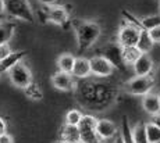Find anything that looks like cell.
<instances>
[{"label":"cell","mask_w":160,"mask_h":143,"mask_svg":"<svg viewBox=\"0 0 160 143\" xmlns=\"http://www.w3.org/2000/svg\"><path fill=\"white\" fill-rule=\"evenodd\" d=\"M77 102L88 111H104L112 107L118 97V89L114 83L102 78H87L77 82L74 89Z\"/></svg>","instance_id":"6da1fadb"},{"label":"cell","mask_w":160,"mask_h":143,"mask_svg":"<svg viewBox=\"0 0 160 143\" xmlns=\"http://www.w3.org/2000/svg\"><path fill=\"white\" fill-rule=\"evenodd\" d=\"M102 28L96 21L82 20L75 24V36L79 51L89 50L100 38Z\"/></svg>","instance_id":"7a4b0ae2"},{"label":"cell","mask_w":160,"mask_h":143,"mask_svg":"<svg viewBox=\"0 0 160 143\" xmlns=\"http://www.w3.org/2000/svg\"><path fill=\"white\" fill-rule=\"evenodd\" d=\"M4 13L8 17L24 22H33L35 16L28 0H4Z\"/></svg>","instance_id":"3957f363"},{"label":"cell","mask_w":160,"mask_h":143,"mask_svg":"<svg viewBox=\"0 0 160 143\" xmlns=\"http://www.w3.org/2000/svg\"><path fill=\"white\" fill-rule=\"evenodd\" d=\"M155 78L152 75H146V77H132L128 79L124 85V89L128 95L132 96H145L150 93L155 88Z\"/></svg>","instance_id":"277c9868"},{"label":"cell","mask_w":160,"mask_h":143,"mask_svg":"<svg viewBox=\"0 0 160 143\" xmlns=\"http://www.w3.org/2000/svg\"><path fill=\"white\" fill-rule=\"evenodd\" d=\"M7 75H8V79H10L11 85L22 90L33 81L32 71H31V68L24 61H20L15 64L14 67H11L7 71Z\"/></svg>","instance_id":"5b68a950"},{"label":"cell","mask_w":160,"mask_h":143,"mask_svg":"<svg viewBox=\"0 0 160 143\" xmlns=\"http://www.w3.org/2000/svg\"><path fill=\"white\" fill-rule=\"evenodd\" d=\"M139 33H141V26L139 25L132 24V22H125L124 25L118 29L116 42L122 49L137 46L138 39H139Z\"/></svg>","instance_id":"8992f818"},{"label":"cell","mask_w":160,"mask_h":143,"mask_svg":"<svg viewBox=\"0 0 160 143\" xmlns=\"http://www.w3.org/2000/svg\"><path fill=\"white\" fill-rule=\"evenodd\" d=\"M121 50L122 47L120 46L117 42H109L106 43L102 49V54L104 59L107 60L113 67L114 69H120V71H125V64L122 61V56H121Z\"/></svg>","instance_id":"52a82bcc"},{"label":"cell","mask_w":160,"mask_h":143,"mask_svg":"<svg viewBox=\"0 0 160 143\" xmlns=\"http://www.w3.org/2000/svg\"><path fill=\"white\" fill-rule=\"evenodd\" d=\"M89 64H91V75L95 78H106L112 77L114 74V67L103 56H93L89 59Z\"/></svg>","instance_id":"ba28073f"},{"label":"cell","mask_w":160,"mask_h":143,"mask_svg":"<svg viewBox=\"0 0 160 143\" xmlns=\"http://www.w3.org/2000/svg\"><path fill=\"white\" fill-rule=\"evenodd\" d=\"M52 85L60 92H74L77 86V79L68 72L57 71L52 75Z\"/></svg>","instance_id":"9c48e42d"},{"label":"cell","mask_w":160,"mask_h":143,"mask_svg":"<svg viewBox=\"0 0 160 143\" xmlns=\"http://www.w3.org/2000/svg\"><path fill=\"white\" fill-rule=\"evenodd\" d=\"M95 131H96L98 136L102 139V142L110 141V139H113L117 133L120 132L118 126L116 125V122H113V121L109 120V118H98Z\"/></svg>","instance_id":"30bf717a"},{"label":"cell","mask_w":160,"mask_h":143,"mask_svg":"<svg viewBox=\"0 0 160 143\" xmlns=\"http://www.w3.org/2000/svg\"><path fill=\"white\" fill-rule=\"evenodd\" d=\"M132 69H134L135 77H146V75H152L153 69H155V61H153L152 56L149 53L141 54L139 59L132 64Z\"/></svg>","instance_id":"8fae6325"},{"label":"cell","mask_w":160,"mask_h":143,"mask_svg":"<svg viewBox=\"0 0 160 143\" xmlns=\"http://www.w3.org/2000/svg\"><path fill=\"white\" fill-rule=\"evenodd\" d=\"M46 18H48L49 22L54 24V25H64L68 21L70 14L64 6L54 4V6H49L48 7V10H46Z\"/></svg>","instance_id":"7c38bea8"},{"label":"cell","mask_w":160,"mask_h":143,"mask_svg":"<svg viewBox=\"0 0 160 143\" xmlns=\"http://www.w3.org/2000/svg\"><path fill=\"white\" fill-rule=\"evenodd\" d=\"M71 75L75 79H87V78H91V64H89V59L87 57H75V61H74L72 65V71Z\"/></svg>","instance_id":"4fadbf2b"},{"label":"cell","mask_w":160,"mask_h":143,"mask_svg":"<svg viewBox=\"0 0 160 143\" xmlns=\"http://www.w3.org/2000/svg\"><path fill=\"white\" fill-rule=\"evenodd\" d=\"M142 108L150 117L159 114L160 112V99H159L158 93L150 92V93H148V95L142 96Z\"/></svg>","instance_id":"5bb4252c"},{"label":"cell","mask_w":160,"mask_h":143,"mask_svg":"<svg viewBox=\"0 0 160 143\" xmlns=\"http://www.w3.org/2000/svg\"><path fill=\"white\" fill-rule=\"evenodd\" d=\"M27 56V50H17V51H11L6 59H3L0 61V74H7V71L14 67L17 63L22 61V59Z\"/></svg>","instance_id":"9a60e30c"},{"label":"cell","mask_w":160,"mask_h":143,"mask_svg":"<svg viewBox=\"0 0 160 143\" xmlns=\"http://www.w3.org/2000/svg\"><path fill=\"white\" fill-rule=\"evenodd\" d=\"M60 139L67 143H79V131L78 126L66 125L64 124L60 129Z\"/></svg>","instance_id":"2e32d148"},{"label":"cell","mask_w":160,"mask_h":143,"mask_svg":"<svg viewBox=\"0 0 160 143\" xmlns=\"http://www.w3.org/2000/svg\"><path fill=\"white\" fill-rule=\"evenodd\" d=\"M137 47L141 53H150L155 47V43H153L152 38H150L149 32L145 31V29L141 28V33H139V39H138V43H137Z\"/></svg>","instance_id":"e0dca14e"},{"label":"cell","mask_w":160,"mask_h":143,"mask_svg":"<svg viewBox=\"0 0 160 143\" xmlns=\"http://www.w3.org/2000/svg\"><path fill=\"white\" fill-rule=\"evenodd\" d=\"M74 61H75V56H74V54H71V53H63V54H60V56H58V59H57V61H56L58 71L68 72V74H71Z\"/></svg>","instance_id":"ac0fdd59"},{"label":"cell","mask_w":160,"mask_h":143,"mask_svg":"<svg viewBox=\"0 0 160 143\" xmlns=\"http://www.w3.org/2000/svg\"><path fill=\"white\" fill-rule=\"evenodd\" d=\"M15 32V24L10 21H0V45L8 43Z\"/></svg>","instance_id":"d6986e66"},{"label":"cell","mask_w":160,"mask_h":143,"mask_svg":"<svg viewBox=\"0 0 160 143\" xmlns=\"http://www.w3.org/2000/svg\"><path fill=\"white\" fill-rule=\"evenodd\" d=\"M141 54H143V53H141V51L138 50V47H137V46L124 47V49L121 50L122 61H124L125 65H132V64H134L138 59H139Z\"/></svg>","instance_id":"ffe728a7"},{"label":"cell","mask_w":160,"mask_h":143,"mask_svg":"<svg viewBox=\"0 0 160 143\" xmlns=\"http://www.w3.org/2000/svg\"><path fill=\"white\" fill-rule=\"evenodd\" d=\"M131 139H132V143H148L146 132H145V122H138L132 126Z\"/></svg>","instance_id":"44dd1931"},{"label":"cell","mask_w":160,"mask_h":143,"mask_svg":"<svg viewBox=\"0 0 160 143\" xmlns=\"http://www.w3.org/2000/svg\"><path fill=\"white\" fill-rule=\"evenodd\" d=\"M24 93H25V96L28 97L31 100H35V102H38V100H42L43 99V90L41 89V86H39V83H36L35 81H32L28 86L24 89Z\"/></svg>","instance_id":"7402d4cb"},{"label":"cell","mask_w":160,"mask_h":143,"mask_svg":"<svg viewBox=\"0 0 160 143\" xmlns=\"http://www.w3.org/2000/svg\"><path fill=\"white\" fill-rule=\"evenodd\" d=\"M145 132L148 143H160V128L153 125L150 121L145 124Z\"/></svg>","instance_id":"603a6c76"},{"label":"cell","mask_w":160,"mask_h":143,"mask_svg":"<svg viewBox=\"0 0 160 143\" xmlns=\"http://www.w3.org/2000/svg\"><path fill=\"white\" fill-rule=\"evenodd\" d=\"M82 111L81 110H77V108H71V110L67 111L66 114V125H72V126H78L79 121L82 118Z\"/></svg>","instance_id":"cb8c5ba5"},{"label":"cell","mask_w":160,"mask_h":143,"mask_svg":"<svg viewBox=\"0 0 160 143\" xmlns=\"http://www.w3.org/2000/svg\"><path fill=\"white\" fill-rule=\"evenodd\" d=\"M141 25L142 29L145 31H150L155 26L160 25V14H155V16H146L143 18H141Z\"/></svg>","instance_id":"d4e9b609"},{"label":"cell","mask_w":160,"mask_h":143,"mask_svg":"<svg viewBox=\"0 0 160 143\" xmlns=\"http://www.w3.org/2000/svg\"><path fill=\"white\" fill-rule=\"evenodd\" d=\"M120 133H121L124 143H132V139H131V129H130V125H128L127 117H122V121H121V131H120Z\"/></svg>","instance_id":"484cf974"},{"label":"cell","mask_w":160,"mask_h":143,"mask_svg":"<svg viewBox=\"0 0 160 143\" xmlns=\"http://www.w3.org/2000/svg\"><path fill=\"white\" fill-rule=\"evenodd\" d=\"M11 51H13V49H11L10 43H2L0 45V61H2L3 59H6Z\"/></svg>","instance_id":"4316f807"},{"label":"cell","mask_w":160,"mask_h":143,"mask_svg":"<svg viewBox=\"0 0 160 143\" xmlns=\"http://www.w3.org/2000/svg\"><path fill=\"white\" fill-rule=\"evenodd\" d=\"M148 32H149V35H150V38H152L153 43H155V45L160 43V25L155 26L153 29H150V31H148Z\"/></svg>","instance_id":"83f0119b"},{"label":"cell","mask_w":160,"mask_h":143,"mask_svg":"<svg viewBox=\"0 0 160 143\" xmlns=\"http://www.w3.org/2000/svg\"><path fill=\"white\" fill-rule=\"evenodd\" d=\"M0 143H14L13 135H10V133H7V132L0 135Z\"/></svg>","instance_id":"f1b7e54d"},{"label":"cell","mask_w":160,"mask_h":143,"mask_svg":"<svg viewBox=\"0 0 160 143\" xmlns=\"http://www.w3.org/2000/svg\"><path fill=\"white\" fill-rule=\"evenodd\" d=\"M6 132H7V122L3 117H0V135H3Z\"/></svg>","instance_id":"f546056e"},{"label":"cell","mask_w":160,"mask_h":143,"mask_svg":"<svg viewBox=\"0 0 160 143\" xmlns=\"http://www.w3.org/2000/svg\"><path fill=\"white\" fill-rule=\"evenodd\" d=\"M150 122H152L153 125H156L158 128H160V112H159V114H156V115H152Z\"/></svg>","instance_id":"4dcf8cb0"},{"label":"cell","mask_w":160,"mask_h":143,"mask_svg":"<svg viewBox=\"0 0 160 143\" xmlns=\"http://www.w3.org/2000/svg\"><path fill=\"white\" fill-rule=\"evenodd\" d=\"M153 78H155V85L160 88V67H159L158 69H156V72H155V75H153Z\"/></svg>","instance_id":"1f68e13d"},{"label":"cell","mask_w":160,"mask_h":143,"mask_svg":"<svg viewBox=\"0 0 160 143\" xmlns=\"http://www.w3.org/2000/svg\"><path fill=\"white\" fill-rule=\"evenodd\" d=\"M39 2H41L43 6H48V7H49V6H54V4H57L58 0H39Z\"/></svg>","instance_id":"d6a6232c"},{"label":"cell","mask_w":160,"mask_h":143,"mask_svg":"<svg viewBox=\"0 0 160 143\" xmlns=\"http://www.w3.org/2000/svg\"><path fill=\"white\" fill-rule=\"evenodd\" d=\"M112 143H124V141H122V136H121V133H117V135L113 138V142Z\"/></svg>","instance_id":"836d02e7"},{"label":"cell","mask_w":160,"mask_h":143,"mask_svg":"<svg viewBox=\"0 0 160 143\" xmlns=\"http://www.w3.org/2000/svg\"><path fill=\"white\" fill-rule=\"evenodd\" d=\"M4 14V0H0V16Z\"/></svg>","instance_id":"e575fe53"},{"label":"cell","mask_w":160,"mask_h":143,"mask_svg":"<svg viewBox=\"0 0 160 143\" xmlns=\"http://www.w3.org/2000/svg\"><path fill=\"white\" fill-rule=\"evenodd\" d=\"M53 143H67V142H64V141H61V139H58V141H56V142H53Z\"/></svg>","instance_id":"d590c367"},{"label":"cell","mask_w":160,"mask_h":143,"mask_svg":"<svg viewBox=\"0 0 160 143\" xmlns=\"http://www.w3.org/2000/svg\"><path fill=\"white\" fill-rule=\"evenodd\" d=\"M0 78H2V74H0Z\"/></svg>","instance_id":"8d00e7d4"},{"label":"cell","mask_w":160,"mask_h":143,"mask_svg":"<svg viewBox=\"0 0 160 143\" xmlns=\"http://www.w3.org/2000/svg\"><path fill=\"white\" fill-rule=\"evenodd\" d=\"M159 99H160V95H159Z\"/></svg>","instance_id":"74e56055"},{"label":"cell","mask_w":160,"mask_h":143,"mask_svg":"<svg viewBox=\"0 0 160 143\" xmlns=\"http://www.w3.org/2000/svg\"><path fill=\"white\" fill-rule=\"evenodd\" d=\"M159 8H160V7H159Z\"/></svg>","instance_id":"f35d334b"}]
</instances>
